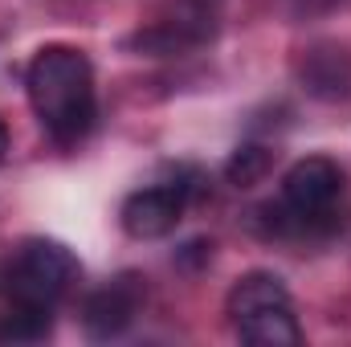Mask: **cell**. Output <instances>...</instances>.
Instances as JSON below:
<instances>
[{
    "instance_id": "6da1fadb",
    "label": "cell",
    "mask_w": 351,
    "mask_h": 347,
    "mask_svg": "<svg viewBox=\"0 0 351 347\" xmlns=\"http://www.w3.org/2000/svg\"><path fill=\"white\" fill-rule=\"evenodd\" d=\"M29 102L58 143H78L94 127V70L70 45H45L29 66Z\"/></svg>"
},
{
    "instance_id": "7a4b0ae2",
    "label": "cell",
    "mask_w": 351,
    "mask_h": 347,
    "mask_svg": "<svg viewBox=\"0 0 351 347\" xmlns=\"http://www.w3.org/2000/svg\"><path fill=\"white\" fill-rule=\"evenodd\" d=\"M78 282V258L62 241H25L8 265V294L21 307L53 311L58 298Z\"/></svg>"
},
{
    "instance_id": "3957f363",
    "label": "cell",
    "mask_w": 351,
    "mask_h": 347,
    "mask_svg": "<svg viewBox=\"0 0 351 347\" xmlns=\"http://www.w3.org/2000/svg\"><path fill=\"white\" fill-rule=\"evenodd\" d=\"M286 204L294 208V217H323L339 196H343V172L323 160V156H311V160H298L290 172H286Z\"/></svg>"
},
{
    "instance_id": "277c9868",
    "label": "cell",
    "mask_w": 351,
    "mask_h": 347,
    "mask_svg": "<svg viewBox=\"0 0 351 347\" xmlns=\"http://www.w3.org/2000/svg\"><path fill=\"white\" fill-rule=\"evenodd\" d=\"M139 307H143V286H139V278L127 274V278H119V282H110V286L90 294L86 311H82V323H86V331L94 339H110V335L131 327Z\"/></svg>"
},
{
    "instance_id": "5b68a950",
    "label": "cell",
    "mask_w": 351,
    "mask_h": 347,
    "mask_svg": "<svg viewBox=\"0 0 351 347\" xmlns=\"http://www.w3.org/2000/svg\"><path fill=\"white\" fill-rule=\"evenodd\" d=\"M180 213H184V196L176 192L172 184L143 188V192L127 196V204H123V229L131 237H139V241L168 237L180 225Z\"/></svg>"
},
{
    "instance_id": "8992f818",
    "label": "cell",
    "mask_w": 351,
    "mask_h": 347,
    "mask_svg": "<svg viewBox=\"0 0 351 347\" xmlns=\"http://www.w3.org/2000/svg\"><path fill=\"white\" fill-rule=\"evenodd\" d=\"M298 78L315 98H343L351 90V58L339 45H315L298 62Z\"/></svg>"
},
{
    "instance_id": "52a82bcc",
    "label": "cell",
    "mask_w": 351,
    "mask_h": 347,
    "mask_svg": "<svg viewBox=\"0 0 351 347\" xmlns=\"http://www.w3.org/2000/svg\"><path fill=\"white\" fill-rule=\"evenodd\" d=\"M237 335L254 347H298L302 344V331L290 315V302H278V307H262V311H250L241 315L237 323Z\"/></svg>"
},
{
    "instance_id": "ba28073f",
    "label": "cell",
    "mask_w": 351,
    "mask_h": 347,
    "mask_svg": "<svg viewBox=\"0 0 351 347\" xmlns=\"http://www.w3.org/2000/svg\"><path fill=\"white\" fill-rule=\"evenodd\" d=\"M278 302H290V290L278 274H245L233 290H229V315L233 323L250 311H262V307H278Z\"/></svg>"
},
{
    "instance_id": "9c48e42d",
    "label": "cell",
    "mask_w": 351,
    "mask_h": 347,
    "mask_svg": "<svg viewBox=\"0 0 351 347\" xmlns=\"http://www.w3.org/2000/svg\"><path fill=\"white\" fill-rule=\"evenodd\" d=\"M269 164H274V156H269L265 147H258V143H245V147H237V152L229 156L225 176H229V184H237V188H254L258 180H265Z\"/></svg>"
},
{
    "instance_id": "30bf717a",
    "label": "cell",
    "mask_w": 351,
    "mask_h": 347,
    "mask_svg": "<svg viewBox=\"0 0 351 347\" xmlns=\"http://www.w3.org/2000/svg\"><path fill=\"white\" fill-rule=\"evenodd\" d=\"M16 311L12 315H4V323H0V335L4 339H41L45 331H49V311H41V307H21V302H12Z\"/></svg>"
},
{
    "instance_id": "8fae6325",
    "label": "cell",
    "mask_w": 351,
    "mask_h": 347,
    "mask_svg": "<svg viewBox=\"0 0 351 347\" xmlns=\"http://www.w3.org/2000/svg\"><path fill=\"white\" fill-rule=\"evenodd\" d=\"M4 152H8V131H4V123H0V160H4Z\"/></svg>"
}]
</instances>
